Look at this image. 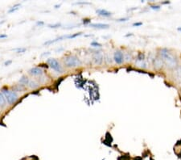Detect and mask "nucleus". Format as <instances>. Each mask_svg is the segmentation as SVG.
<instances>
[{"instance_id": "f257e3e1", "label": "nucleus", "mask_w": 181, "mask_h": 160, "mask_svg": "<svg viewBox=\"0 0 181 160\" xmlns=\"http://www.w3.org/2000/svg\"><path fill=\"white\" fill-rule=\"evenodd\" d=\"M160 56L171 69L175 68L177 66V60L175 57L171 54L167 49H162L160 50Z\"/></svg>"}, {"instance_id": "f03ea898", "label": "nucleus", "mask_w": 181, "mask_h": 160, "mask_svg": "<svg viewBox=\"0 0 181 160\" xmlns=\"http://www.w3.org/2000/svg\"><path fill=\"white\" fill-rule=\"evenodd\" d=\"M1 93L4 95L6 98V100L9 104H14L15 102L17 101L18 95L15 91H9L7 88H2L1 91Z\"/></svg>"}, {"instance_id": "7ed1b4c3", "label": "nucleus", "mask_w": 181, "mask_h": 160, "mask_svg": "<svg viewBox=\"0 0 181 160\" xmlns=\"http://www.w3.org/2000/svg\"><path fill=\"white\" fill-rule=\"evenodd\" d=\"M64 62H65V65L69 68H74V67L80 66L81 65V62L80 59L74 55L66 57L64 60Z\"/></svg>"}, {"instance_id": "20e7f679", "label": "nucleus", "mask_w": 181, "mask_h": 160, "mask_svg": "<svg viewBox=\"0 0 181 160\" xmlns=\"http://www.w3.org/2000/svg\"><path fill=\"white\" fill-rule=\"evenodd\" d=\"M47 63L49 65V66L52 68L53 70H55L57 73H63L64 69L62 66L60 65L59 62L55 58H48L47 60Z\"/></svg>"}, {"instance_id": "39448f33", "label": "nucleus", "mask_w": 181, "mask_h": 160, "mask_svg": "<svg viewBox=\"0 0 181 160\" xmlns=\"http://www.w3.org/2000/svg\"><path fill=\"white\" fill-rule=\"evenodd\" d=\"M114 60L119 65L123 64V62H124V54H123V53L119 51V50L116 51L114 54Z\"/></svg>"}, {"instance_id": "423d86ee", "label": "nucleus", "mask_w": 181, "mask_h": 160, "mask_svg": "<svg viewBox=\"0 0 181 160\" xmlns=\"http://www.w3.org/2000/svg\"><path fill=\"white\" fill-rule=\"evenodd\" d=\"M93 60L96 65H101V63H102V62H103V55L98 52L96 53V54L93 55Z\"/></svg>"}, {"instance_id": "0eeeda50", "label": "nucleus", "mask_w": 181, "mask_h": 160, "mask_svg": "<svg viewBox=\"0 0 181 160\" xmlns=\"http://www.w3.org/2000/svg\"><path fill=\"white\" fill-rule=\"evenodd\" d=\"M29 74L33 76H41L43 74V70L40 67H33L29 70Z\"/></svg>"}, {"instance_id": "6e6552de", "label": "nucleus", "mask_w": 181, "mask_h": 160, "mask_svg": "<svg viewBox=\"0 0 181 160\" xmlns=\"http://www.w3.org/2000/svg\"><path fill=\"white\" fill-rule=\"evenodd\" d=\"M96 12H97V15H100V16H103V17H110L112 15L111 12L106 11L105 9H97Z\"/></svg>"}, {"instance_id": "1a4fd4ad", "label": "nucleus", "mask_w": 181, "mask_h": 160, "mask_svg": "<svg viewBox=\"0 0 181 160\" xmlns=\"http://www.w3.org/2000/svg\"><path fill=\"white\" fill-rule=\"evenodd\" d=\"M89 27L92 28H97V29H105V28H108L110 27V25L107 24H101V23H95V24H90Z\"/></svg>"}, {"instance_id": "9d476101", "label": "nucleus", "mask_w": 181, "mask_h": 160, "mask_svg": "<svg viewBox=\"0 0 181 160\" xmlns=\"http://www.w3.org/2000/svg\"><path fill=\"white\" fill-rule=\"evenodd\" d=\"M154 65H155V68L156 69H160L163 66V60L159 58L154 59Z\"/></svg>"}, {"instance_id": "9b49d317", "label": "nucleus", "mask_w": 181, "mask_h": 160, "mask_svg": "<svg viewBox=\"0 0 181 160\" xmlns=\"http://www.w3.org/2000/svg\"><path fill=\"white\" fill-rule=\"evenodd\" d=\"M19 82H20V83L21 85H23V86H25V85L29 84V82H30V81H29V78H28L26 75H23L21 78H20V79Z\"/></svg>"}, {"instance_id": "f8f14e48", "label": "nucleus", "mask_w": 181, "mask_h": 160, "mask_svg": "<svg viewBox=\"0 0 181 160\" xmlns=\"http://www.w3.org/2000/svg\"><path fill=\"white\" fill-rule=\"evenodd\" d=\"M6 103H7V100H6V98L3 95H2L1 92H0V107L1 108H3L6 105Z\"/></svg>"}, {"instance_id": "ddd939ff", "label": "nucleus", "mask_w": 181, "mask_h": 160, "mask_svg": "<svg viewBox=\"0 0 181 160\" xmlns=\"http://www.w3.org/2000/svg\"><path fill=\"white\" fill-rule=\"evenodd\" d=\"M28 85H29V87L32 89H36L39 87V83L36 82V81H34V80L30 81V82H29V84Z\"/></svg>"}, {"instance_id": "4468645a", "label": "nucleus", "mask_w": 181, "mask_h": 160, "mask_svg": "<svg viewBox=\"0 0 181 160\" xmlns=\"http://www.w3.org/2000/svg\"><path fill=\"white\" fill-rule=\"evenodd\" d=\"M81 34L82 33H75V34L66 35V36H65V39H74V38H76V37L81 36Z\"/></svg>"}, {"instance_id": "2eb2a0df", "label": "nucleus", "mask_w": 181, "mask_h": 160, "mask_svg": "<svg viewBox=\"0 0 181 160\" xmlns=\"http://www.w3.org/2000/svg\"><path fill=\"white\" fill-rule=\"evenodd\" d=\"M20 3H18V4H15V6H14V7H11V9H9L8 13H12V12H14V11H17L18 9L20 8Z\"/></svg>"}, {"instance_id": "dca6fc26", "label": "nucleus", "mask_w": 181, "mask_h": 160, "mask_svg": "<svg viewBox=\"0 0 181 160\" xmlns=\"http://www.w3.org/2000/svg\"><path fill=\"white\" fill-rule=\"evenodd\" d=\"M90 46H93V47H101V46H102V45L100 43H98V42H97V41H93V42H91Z\"/></svg>"}, {"instance_id": "f3484780", "label": "nucleus", "mask_w": 181, "mask_h": 160, "mask_svg": "<svg viewBox=\"0 0 181 160\" xmlns=\"http://www.w3.org/2000/svg\"><path fill=\"white\" fill-rule=\"evenodd\" d=\"M15 51H16V53H19V54H20V53H24L26 52L27 49H25V48H18V49H15Z\"/></svg>"}, {"instance_id": "a211bd4d", "label": "nucleus", "mask_w": 181, "mask_h": 160, "mask_svg": "<svg viewBox=\"0 0 181 160\" xmlns=\"http://www.w3.org/2000/svg\"><path fill=\"white\" fill-rule=\"evenodd\" d=\"M61 26V24H60V23H57V24H49L48 25V27L51 28H59V27Z\"/></svg>"}, {"instance_id": "6ab92c4d", "label": "nucleus", "mask_w": 181, "mask_h": 160, "mask_svg": "<svg viewBox=\"0 0 181 160\" xmlns=\"http://www.w3.org/2000/svg\"><path fill=\"white\" fill-rule=\"evenodd\" d=\"M90 22L91 20H89V19H85V20H83V24H85V25H87V24H90Z\"/></svg>"}, {"instance_id": "aec40b11", "label": "nucleus", "mask_w": 181, "mask_h": 160, "mask_svg": "<svg viewBox=\"0 0 181 160\" xmlns=\"http://www.w3.org/2000/svg\"><path fill=\"white\" fill-rule=\"evenodd\" d=\"M141 25H142V22H137V23H134V24H133V26L134 27H139L141 26Z\"/></svg>"}, {"instance_id": "412c9836", "label": "nucleus", "mask_w": 181, "mask_h": 160, "mask_svg": "<svg viewBox=\"0 0 181 160\" xmlns=\"http://www.w3.org/2000/svg\"><path fill=\"white\" fill-rule=\"evenodd\" d=\"M12 63V61L11 60H8V61H6L4 62V66H10Z\"/></svg>"}, {"instance_id": "4be33fe9", "label": "nucleus", "mask_w": 181, "mask_h": 160, "mask_svg": "<svg viewBox=\"0 0 181 160\" xmlns=\"http://www.w3.org/2000/svg\"><path fill=\"white\" fill-rule=\"evenodd\" d=\"M151 8L153 9V10H160V6H159V5H155V6H151Z\"/></svg>"}, {"instance_id": "5701e85b", "label": "nucleus", "mask_w": 181, "mask_h": 160, "mask_svg": "<svg viewBox=\"0 0 181 160\" xmlns=\"http://www.w3.org/2000/svg\"><path fill=\"white\" fill-rule=\"evenodd\" d=\"M129 20V18H123V19H119V20H118V21L119 22H122V21H126V20Z\"/></svg>"}, {"instance_id": "b1692460", "label": "nucleus", "mask_w": 181, "mask_h": 160, "mask_svg": "<svg viewBox=\"0 0 181 160\" xmlns=\"http://www.w3.org/2000/svg\"><path fill=\"white\" fill-rule=\"evenodd\" d=\"M7 35L5 34H0V39H3V38H7Z\"/></svg>"}, {"instance_id": "393cba45", "label": "nucleus", "mask_w": 181, "mask_h": 160, "mask_svg": "<svg viewBox=\"0 0 181 160\" xmlns=\"http://www.w3.org/2000/svg\"><path fill=\"white\" fill-rule=\"evenodd\" d=\"M37 24H38V25H39V24H40V25H43V22H39V21H38V22H37Z\"/></svg>"}, {"instance_id": "a878e982", "label": "nucleus", "mask_w": 181, "mask_h": 160, "mask_svg": "<svg viewBox=\"0 0 181 160\" xmlns=\"http://www.w3.org/2000/svg\"><path fill=\"white\" fill-rule=\"evenodd\" d=\"M177 30L179 31V32H181V27H179V28H177Z\"/></svg>"}]
</instances>
